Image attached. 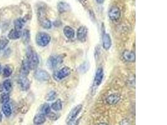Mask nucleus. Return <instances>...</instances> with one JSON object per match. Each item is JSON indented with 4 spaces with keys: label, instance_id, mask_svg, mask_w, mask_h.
I'll return each mask as SVG.
<instances>
[{
    "label": "nucleus",
    "instance_id": "obj_11",
    "mask_svg": "<svg viewBox=\"0 0 167 125\" xmlns=\"http://www.w3.org/2000/svg\"><path fill=\"white\" fill-rule=\"evenodd\" d=\"M19 83L21 90L27 91L30 87V82L26 76L21 75L19 78Z\"/></svg>",
    "mask_w": 167,
    "mask_h": 125
},
{
    "label": "nucleus",
    "instance_id": "obj_8",
    "mask_svg": "<svg viewBox=\"0 0 167 125\" xmlns=\"http://www.w3.org/2000/svg\"><path fill=\"white\" fill-rule=\"evenodd\" d=\"M35 78L40 82H47L50 78L48 73L43 70H38L34 73Z\"/></svg>",
    "mask_w": 167,
    "mask_h": 125
},
{
    "label": "nucleus",
    "instance_id": "obj_13",
    "mask_svg": "<svg viewBox=\"0 0 167 125\" xmlns=\"http://www.w3.org/2000/svg\"><path fill=\"white\" fill-rule=\"evenodd\" d=\"M123 58L127 61L135 62V54L131 51H125L123 53Z\"/></svg>",
    "mask_w": 167,
    "mask_h": 125
},
{
    "label": "nucleus",
    "instance_id": "obj_7",
    "mask_svg": "<svg viewBox=\"0 0 167 125\" xmlns=\"http://www.w3.org/2000/svg\"><path fill=\"white\" fill-rule=\"evenodd\" d=\"M88 28L86 26H82L79 27L76 33V37L77 39L82 43L86 41L87 39V36H88Z\"/></svg>",
    "mask_w": 167,
    "mask_h": 125
},
{
    "label": "nucleus",
    "instance_id": "obj_4",
    "mask_svg": "<svg viewBox=\"0 0 167 125\" xmlns=\"http://www.w3.org/2000/svg\"><path fill=\"white\" fill-rule=\"evenodd\" d=\"M62 55H54L49 58L47 61V64L50 68H55L61 64L63 61Z\"/></svg>",
    "mask_w": 167,
    "mask_h": 125
},
{
    "label": "nucleus",
    "instance_id": "obj_35",
    "mask_svg": "<svg viewBox=\"0 0 167 125\" xmlns=\"http://www.w3.org/2000/svg\"><path fill=\"white\" fill-rule=\"evenodd\" d=\"M1 120H2V115L1 113H0V122L1 121Z\"/></svg>",
    "mask_w": 167,
    "mask_h": 125
},
{
    "label": "nucleus",
    "instance_id": "obj_5",
    "mask_svg": "<svg viewBox=\"0 0 167 125\" xmlns=\"http://www.w3.org/2000/svg\"><path fill=\"white\" fill-rule=\"evenodd\" d=\"M82 108H83L82 105H78L73 108L69 113L68 116L67 117V119H66L67 123L69 124L73 121H74L75 120L76 118L78 115L81 112Z\"/></svg>",
    "mask_w": 167,
    "mask_h": 125
},
{
    "label": "nucleus",
    "instance_id": "obj_21",
    "mask_svg": "<svg viewBox=\"0 0 167 125\" xmlns=\"http://www.w3.org/2000/svg\"><path fill=\"white\" fill-rule=\"evenodd\" d=\"M2 111L6 116H7V117L10 116L12 113L11 107L10 105L8 104V103H7L3 104V105L2 106Z\"/></svg>",
    "mask_w": 167,
    "mask_h": 125
},
{
    "label": "nucleus",
    "instance_id": "obj_26",
    "mask_svg": "<svg viewBox=\"0 0 167 125\" xmlns=\"http://www.w3.org/2000/svg\"><path fill=\"white\" fill-rule=\"evenodd\" d=\"M9 43V40L7 39L5 36H2L0 38V49H3L6 48V46L8 45Z\"/></svg>",
    "mask_w": 167,
    "mask_h": 125
},
{
    "label": "nucleus",
    "instance_id": "obj_16",
    "mask_svg": "<svg viewBox=\"0 0 167 125\" xmlns=\"http://www.w3.org/2000/svg\"><path fill=\"white\" fill-rule=\"evenodd\" d=\"M46 121V117L45 115L42 113H40L36 115L34 119H33V123L36 125H40L44 123Z\"/></svg>",
    "mask_w": 167,
    "mask_h": 125
},
{
    "label": "nucleus",
    "instance_id": "obj_33",
    "mask_svg": "<svg viewBox=\"0 0 167 125\" xmlns=\"http://www.w3.org/2000/svg\"><path fill=\"white\" fill-rule=\"evenodd\" d=\"M69 125H76V123H75L74 121H73V122L69 123Z\"/></svg>",
    "mask_w": 167,
    "mask_h": 125
},
{
    "label": "nucleus",
    "instance_id": "obj_22",
    "mask_svg": "<svg viewBox=\"0 0 167 125\" xmlns=\"http://www.w3.org/2000/svg\"><path fill=\"white\" fill-rule=\"evenodd\" d=\"M51 108L55 112H59L62 109V102L60 100H57L51 106Z\"/></svg>",
    "mask_w": 167,
    "mask_h": 125
},
{
    "label": "nucleus",
    "instance_id": "obj_2",
    "mask_svg": "<svg viewBox=\"0 0 167 125\" xmlns=\"http://www.w3.org/2000/svg\"><path fill=\"white\" fill-rule=\"evenodd\" d=\"M50 41V36L45 32H40L36 36V42L40 46L44 47L47 46Z\"/></svg>",
    "mask_w": 167,
    "mask_h": 125
},
{
    "label": "nucleus",
    "instance_id": "obj_20",
    "mask_svg": "<svg viewBox=\"0 0 167 125\" xmlns=\"http://www.w3.org/2000/svg\"><path fill=\"white\" fill-rule=\"evenodd\" d=\"M25 25V20L22 18H18L14 21V29L21 31Z\"/></svg>",
    "mask_w": 167,
    "mask_h": 125
},
{
    "label": "nucleus",
    "instance_id": "obj_28",
    "mask_svg": "<svg viewBox=\"0 0 167 125\" xmlns=\"http://www.w3.org/2000/svg\"><path fill=\"white\" fill-rule=\"evenodd\" d=\"M3 86L4 89L6 91H10L11 90V88H12V85H11V81L10 79L5 80L4 82H3Z\"/></svg>",
    "mask_w": 167,
    "mask_h": 125
},
{
    "label": "nucleus",
    "instance_id": "obj_36",
    "mask_svg": "<svg viewBox=\"0 0 167 125\" xmlns=\"http://www.w3.org/2000/svg\"><path fill=\"white\" fill-rule=\"evenodd\" d=\"M0 69H1V64H0Z\"/></svg>",
    "mask_w": 167,
    "mask_h": 125
},
{
    "label": "nucleus",
    "instance_id": "obj_10",
    "mask_svg": "<svg viewBox=\"0 0 167 125\" xmlns=\"http://www.w3.org/2000/svg\"><path fill=\"white\" fill-rule=\"evenodd\" d=\"M103 78V69L102 67H99L97 71L95 76V79H94V85L98 87L100 86L102 82V80Z\"/></svg>",
    "mask_w": 167,
    "mask_h": 125
},
{
    "label": "nucleus",
    "instance_id": "obj_3",
    "mask_svg": "<svg viewBox=\"0 0 167 125\" xmlns=\"http://www.w3.org/2000/svg\"><path fill=\"white\" fill-rule=\"evenodd\" d=\"M38 19L41 25L45 29H50L52 28V22L45 16V11L43 8H40L38 12Z\"/></svg>",
    "mask_w": 167,
    "mask_h": 125
},
{
    "label": "nucleus",
    "instance_id": "obj_34",
    "mask_svg": "<svg viewBox=\"0 0 167 125\" xmlns=\"http://www.w3.org/2000/svg\"><path fill=\"white\" fill-rule=\"evenodd\" d=\"M98 125H108V124H107L105 123H101L99 124Z\"/></svg>",
    "mask_w": 167,
    "mask_h": 125
},
{
    "label": "nucleus",
    "instance_id": "obj_24",
    "mask_svg": "<svg viewBox=\"0 0 167 125\" xmlns=\"http://www.w3.org/2000/svg\"><path fill=\"white\" fill-rule=\"evenodd\" d=\"M22 38H23V41L25 43H28L30 40V31L27 29H25V30L23 32L22 34Z\"/></svg>",
    "mask_w": 167,
    "mask_h": 125
},
{
    "label": "nucleus",
    "instance_id": "obj_29",
    "mask_svg": "<svg viewBox=\"0 0 167 125\" xmlns=\"http://www.w3.org/2000/svg\"><path fill=\"white\" fill-rule=\"evenodd\" d=\"M10 100V94L8 93H3L2 94L1 97V99H0V102L2 104H5L7 103Z\"/></svg>",
    "mask_w": 167,
    "mask_h": 125
},
{
    "label": "nucleus",
    "instance_id": "obj_27",
    "mask_svg": "<svg viewBox=\"0 0 167 125\" xmlns=\"http://www.w3.org/2000/svg\"><path fill=\"white\" fill-rule=\"evenodd\" d=\"M41 113L45 115H48L51 113V107L49 106V105L45 104L44 105H43L41 109Z\"/></svg>",
    "mask_w": 167,
    "mask_h": 125
},
{
    "label": "nucleus",
    "instance_id": "obj_9",
    "mask_svg": "<svg viewBox=\"0 0 167 125\" xmlns=\"http://www.w3.org/2000/svg\"><path fill=\"white\" fill-rule=\"evenodd\" d=\"M108 16L112 21H117L120 18L121 11L117 6H113L108 11Z\"/></svg>",
    "mask_w": 167,
    "mask_h": 125
},
{
    "label": "nucleus",
    "instance_id": "obj_6",
    "mask_svg": "<svg viewBox=\"0 0 167 125\" xmlns=\"http://www.w3.org/2000/svg\"><path fill=\"white\" fill-rule=\"evenodd\" d=\"M71 73V70L68 67H64L58 71H57L55 73V74L53 75L54 78L56 80H61L66 77L68 76Z\"/></svg>",
    "mask_w": 167,
    "mask_h": 125
},
{
    "label": "nucleus",
    "instance_id": "obj_31",
    "mask_svg": "<svg viewBox=\"0 0 167 125\" xmlns=\"http://www.w3.org/2000/svg\"><path fill=\"white\" fill-rule=\"evenodd\" d=\"M81 4H82L83 6H85L88 2V0H78Z\"/></svg>",
    "mask_w": 167,
    "mask_h": 125
},
{
    "label": "nucleus",
    "instance_id": "obj_30",
    "mask_svg": "<svg viewBox=\"0 0 167 125\" xmlns=\"http://www.w3.org/2000/svg\"><path fill=\"white\" fill-rule=\"evenodd\" d=\"M120 125H130V123L128 120L124 119L121 121Z\"/></svg>",
    "mask_w": 167,
    "mask_h": 125
},
{
    "label": "nucleus",
    "instance_id": "obj_18",
    "mask_svg": "<svg viewBox=\"0 0 167 125\" xmlns=\"http://www.w3.org/2000/svg\"><path fill=\"white\" fill-rule=\"evenodd\" d=\"M30 67H29L28 63L26 60H25L23 61L22 65H21V75L23 76H27L29 74V72H30Z\"/></svg>",
    "mask_w": 167,
    "mask_h": 125
},
{
    "label": "nucleus",
    "instance_id": "obj_14",
    "mask_svg": "<svg viewBox=\"0 0 167 125\" xmlns=\"http://www.w3.org/2000/svg\"><path fill=\"white\" fill-rule=\"evenodd\" d=\"M120 100V97L117 94H110V96H108L107 97V98L106 100L107 103L109 105H111L117 104V103L119 102Z\"/></svg>",
    "mask_w": 167,
    "mask_h": 125
},
{
    "label": "nucleus",
    "instance_id": "obj_12",
    "mask_svg": "<svg viewBox=\"0 0 167 125\" xmlns=\"http://www.w3.org/2000/svg\"><path fill=\"white\" fill-rule=\"evenodd\" d=\"M112 43L110 35L107 33L103 34V46L106 50H108L112 46Z\"/></svg>",
    "mask_w": 167,
    "mask_h": 125
},
{
    "label": "nucleus",
    "instance_id": "obj_32",
    "mask_svg": "<svg viewBox=\"0 0 167 125\" xmlns=\"http://www.w3.org/2000/svg\"><path fill=\"white\" fill-rule=\"evenodd\" d=\"M96 1L98 4H102L104 1V0H96Z\"/></svg>",
    "mask_w": 167,
    "mask_h": 125
},
{
    "label": "nucleus",
    "instance_id": "obj_25",
    "mask_svg": "<svg viewBox=\"0 0 167 125\" xmlns=\"http://www.w3.org/2000/svg\"><path fill=\"white\" fill-rule=\"evenodd\" d=\"M56 97V93L54 91H51L46 94L45 100L48 101H52L54 100H55Z\"/></svg>",
    "mask_w": 167,
    "mask_h": 125
},
{
    "label": "nucleus",
    "instance_id": "obj_23",
    "mask_svg": "<svg viewBox=\"0 0 167 125\" xmlns=\"http://www.w3.org/2000/svg\"><path fill=\"white\" fill-rule=\"evenodd\" d=\"M13 72V68L10 65H6L3 69V76L4 77H9Z\"/></svg>",
    "mask_w": 167,
    "mask_h": 125
},
{
    "label": "nucleus",
    "instance_id": "obj_15",
    "mask_svg": "<svg viewBox=\"0 0 167 125\" xmlns=\"http://www.w3.org/2000/svg\"><path fill=\"white\" fill-rule=\"evenodd\" d=\"M63 33L64 36L68 39H73L75 37V32L74 29L69 26H67L64 28Z\"/></svg>",
    "mask_w": 167,
    "mask_h": 125
},
{
    "label": "nucleus",
    "instance_id": "obj_17",
    "mask_svg": "<svg viewBox=\"0 0 167 125\" xmlns=\"http://www.w3.org/2000/svg\"><path fill=\"white\" fill-rule=\"evenodd\" d=\"M21 34H22V33H21V31L16 30L15 29H13L10 31L8 36L9 39L15 40L19 39L21 36Z\"/></svg>",
    "mask_w": 167,
    "mask_h": 125
},
{
    "label": "nucleus",
    "instance_id": "obj_1",
    "mask_svg": "<svg viewBox=\"0 0 167 125\" xmlns=\"http://www.w3.org/2000/svg\"><path fill=\"white\" fill-rule=\"evenodd\" d=\"M26 60L28 63L30 70H35L37 68L40 63L39 58L38 55L36 53L35 51L32 48H31V47L28 49Z\"/></svg>",
    "mask_w": 167,
    "mask_h": 125
},
{
    "label": "nucleus",
    "instance_id": "obj_19",
    "mask_svg": "<svg viewBox=\"0 0 167 125\" xmlns=\"http://www.w3.org/2000/svg\"><path fill=\"white\" fill-rule=\"evenodd\" d=\"M58 10L60 13H63L70 10V6L65 2H60L58 4Z\"/></svg>",
    "mask_w": 167,
    "mask_h": 125
}]
</instances>
